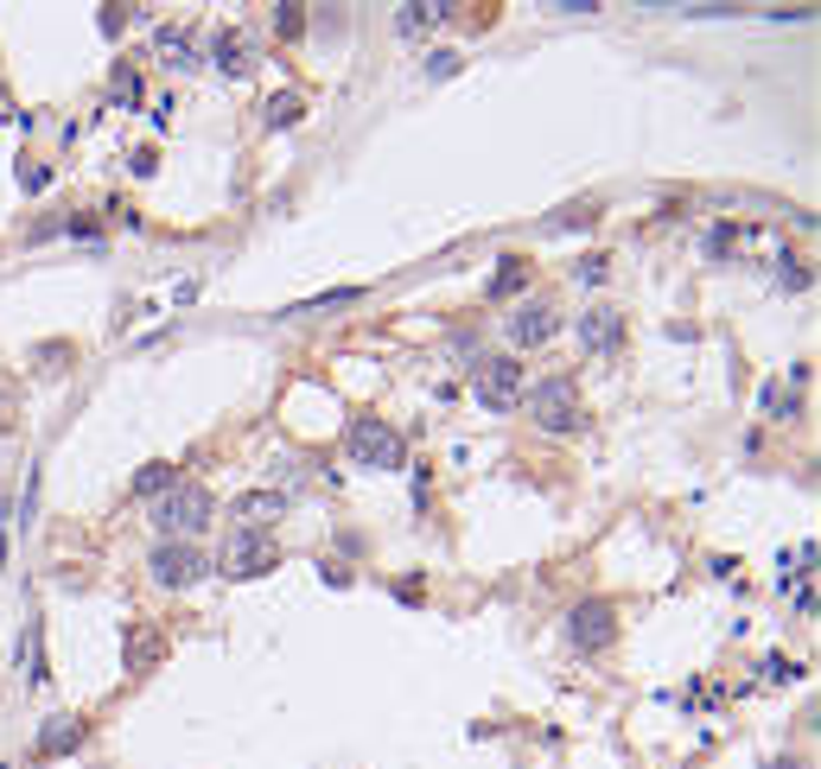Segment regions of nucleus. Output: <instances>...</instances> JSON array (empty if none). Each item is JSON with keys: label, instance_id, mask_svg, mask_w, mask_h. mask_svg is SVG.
Returning <instances> with one entry per match:
<instances>
[{"label": "nucleus", "instance_id": "obj_13", "mask_svg": "<svg viewBox=\"0 0 821 769\" xmlns=\"http://www.w3.org/2000/svg\"><path fill=\"white\" fill-rule=\"evenodd\" d=\"M447 13H452L447 0H408V7L395 13V33H402V38H414V33H427V26H440Z\"/></svg>", "mask_w": 821, "mask_h": 769}, {"label": "nucleus", "instance_id": "obj_14", "mask_svg": "<svg viewBox=\"0 0 821 769\" xmlns=\"http://www.w3.org/2000/svg\"><path fill=\"white\" fill-rule=\"evenodd\" d=\"M153 51H159L166 71H191V64H198V58H191V38L179 33V26H159V33H153Z\"/></svg>", "mask_w": 821, "mask_h": 769}, {"label": "nucleus", "instance_id": "obj_12", "mask_svg": "<svg viewBox=\"0 0 821 769\" xmlns=\"http://www.w3.org/2000/svg\"><path fill=\"white\" fill-rule=\"evenodd\" d=\"M624 337V319L611 312V305H593V312H580V344L586 350H611Z\"/></svg>", "mask_w": 821, "mask_h": 769}, {"label": "nucleus", "instance_id": "obj_1", "mask_svg": "<svg viewBox=\"0 0 821 769\" xmlns=\"http://www.w3.org/2000/svg\"><path fill=\"white\" fill-rule=\"evenodd\" d=\"M528 420H535L542 433H573V426L586 420V407H580V388H573L567 375H548V382H535V388H528Z\"/></svg>", "mask_w": 821, "mask_h": 769}, {"label": "nucleus", "instance_id": "obj_21", "mask_svg": "<svg viewBox=\"0 0 821 769\" xmlns=\"http://www.w3.org/2000/svg\"><path fill=\"white\" fill-rule=\"evenodd\" d=\"M20 668H26V681H45V674H38V629L20 636Z\"/></svg>", "mask_w": 821, "mask_h": 769}, {"label": "nucleus", "instance_id": "obj_19", "mask_svg": "<svg viewBox=\"0 0 821 769\" xmlns=\"http://www.w3.org/2000/svg\"><path fill=\"white\" fill-rule=\"evenodd\" d=\"M523 274H528V261H503V267H497V280H490V293H516V287H523Z\"/></svg>", "mask_w": 821, "mask_h": 769}, {"label": "nucleus", "instance_id": "obj_5", "mask_svg": "<svg viewBox=\"0 0 821 769\" xmlns=\"http://www.w3.org/2000/svg\"><path fill=\"white\" fill-rule=\"evenodd\" d=\"M217 566H224V579H262V573L281 566V548H274V534H249V528H236Z\"/></svg>", "mask_w": 821, "mask_h": 769}, {"label": "nucleus", "instance_id": "obj_4", "mask_svg": "<svg viewBox=\"0 0 821 769\" xmlns=\"http://www.w3.org/2000/svg\"><path fill=\"white\" fill-rule=\"evenodd\" d=\"M147 573H153V586L186 591V586H198V579L211 573V560L191 548V541H159V548L147 553Z\"/></svg>", "mask_w": 821, "mask_h": 769}, {"label": "nucleus", "instance_id": "obj_3", "mask_svg": "<svg viewBox=\"0 0 821 769\" xmlns=\"http://www.w3.org/2000/svg\"><path fill=\"white\" fill-rule=\"evenodd\" d=\"M204 521H211V490H198V483H172L153 503V528L159 534H198Z\"/></svg>", "mask_w": 821, "mask_h": 769}, {"label": "nucleus", "instance_id": "obj_8", "mask_svg": "<svg viewBox=\"0 0 821 769\" xmlns=\"http://www.w3.org/2000/svg\"><path fill=\"white\" fill-rule=\"evenodd\" d=\"M555 331H560L555 299H528V305H516V319H510V344H516V350H542V344H555Z\"/></svg>", "mask_w": 821, "mask_h": 769}, {"label": "nucleus", "instance_id": "obj_20", "mask_svg": "<svg viewBox=\"0 0 821 769\" xmlns=\"http://www.w3.org/2000/svg\"><path fill=\"white\" fill-rule=\"evenodd\" d=\"M299 26H306V7H294V0H281V7H274V33H281V38H294Z\"/></svg>", "mask_w": 821, "mask_h": 769}, {"label": "nucleus", "instance_id": "obj_11", "mask_svg": "<svg viewBox=\"0 0 821 769\" xmlns=\"http://www.w3.org/2000/svg\"><path fill=\"white\" fill-rule=\"evenodd\" d=\"M281 515H287V496H274V490L236 496V521H242L249 534H267V521H281Z\"/></svg>", "mask_w": 821, "mask_h": 769}, {"label": "nucleus", "instance_id": "obj_16", "mask_svg": "<svg viewBox=\"0 0 821 769\" xmlns=\"http://www.w3.org/2000/svg\"><path fill=\"white\" fill-rule=\"evenodd\" d=\"M267 128H294L299 115H306V96H299V89H281V96H267Z\"/></svg>", "mask_w": 821, "mask_h": 769}, {"label": "nucleus", "instance_id": "obj_23", "mask_svg": "<svg viewBox=\"0 0 821 769\" xmlns=\"http://www.w3.org/2000/svg\"><path fill=\"white\" fill-rule=\"evenodd\" d=\"M427 76H459V51H433V58H427Z\"/></svg>", "mask_w": 821, "mask_h": 769}, {"label": "nucleus", "instance_id": "obj_24", "mask_svg": "<svg viewBox=\"0 0 821 769\" xmlns=\"http://www.w3.org/2000/svg\"><path fill=\"white\" fill-rule=\"evenodd\" d=\"M121 26H128V7H103V33H121Z\"/></svg>", "mask_w": 821, "mask_h": 769}, {"label": "nucleus", "instance_id": "obj_2", "mask_svg": "<svg viewBox=\"0 0 821 769\" xmlns=\"http://www.w3.org/2000/svg\"><path fill=\"white\" fill-rule=\"evenodd\" d=\"M344 452H350V465H364V471H402V433H395L389 420H350Z\"/></svg>", "mask_w": 821, "mask_h": 769}, {"label": "nucleus", "instance_id": "obj_15", "mask_svg": "<svg viewBox=\"0 0 821 769\" xmlns=\"http://www.w3.org/2000/svg\"><path fill=\"white\" fill-rule=\"evenodd\" d=\"M109 103H115V109H141V71H134V64H115Z\"/></svg>", "mask_w": 821, "mask_h": 769}, {"label": "nucleus", "instance_id": "obj_17", "mask_svg": "<svg viewBox=\"0 0 821 769\" xmlns=\"http://www.w3.org/2000/svg\"><path fill=\"white\" fill-rule=\"evenodd\" d=\"M134 490H141V496H153V503H159V496L172 490V465H147V471H134Z\"/></svg>", "mask_w": 821, "mask_h": 769}, {"label": "nucleus", "instance_id": "obj_27", "mask_svg": "<svg viewBox=\"0 0 821 769\" xmlns=\"http://www.w3.org/2000/svg\"><path fill=\"white\" fill-rule=\"evenodd\" d=\"M0 515H7V496H0Z\"/></svg>", "mask_w": 821, "mask_h": 769}, {"label": "nucleus", "instance_id": "obj_25", "mask_svg": "<svg viewBox=\"0 0 821 769\" xmlns=\"http://www.w3.org/2000/svg\"><path fill=\"white\" fill-rule=\"evenodd\" d=\"M764 769H809V764H796V757H777V764H764Z\"/></svg>", "mask_w": 821, "mask_h": 769}, {"label": "nucleus", "instance_id": "obj_6", "mask_svg": "<svg viewBox=\"0 0 821 769\" xmlns=\"http://www.w3.org/2000/svg\"><path fill=\"white\" fill-rule=\"evenodd\" d=\"M611 636H618V611H611L605 598L573 604V617H567V642H573V649H586V656H593V649H605Z\"/></svg>", "mask_w": 821, "mask_h": 769}, {"label": "nucleus", "instance_id": "obj_26", "mask_svg": "<svg viewBox=\"0 0 821 769\" xmlns=\"http://www.w3.org/2000/svg\"><path fill=\"white\" fill-rule=\"evenodd\" d=\"M0 566H7V534H0Z\"/></svg>", "mask_w": 821, "mask_h": 769}, {"label": "nucleus", "instance_id": "obj_7", "mask_svg": "<svg viewBox=\"0 0 821 769\" xmlns=\"http://www.w3.org/2000/svg\"><path fill=\"white\" fill-rule=\"evenodd\" d=\"M478 401H485L490 413H503V407L523 401V363H516V357H490V363H478Z\"/></svg>", "mask_w": 821, "mask_h": 769}, {"label": "nucleus", "instance_id": "obj_9", "mask_svg": "<svg viewBox=\"0 0 821 769\" xmlns=\"http://www.w3.org/2000/svg\"><path fill=\"white\" fill-rule=\"evenodd\" d=\"M83 737H90V725H83L76 712H58V719L38 725V757H71Z\"/></svg>", "mask_w": 821, "mask_h": 769}, {"label": "nucleus", "instance_id": "obj_18", "mask_svg": "<svg viewBox=\"0 0 821 769\" xmlns=\"http://www.w3.org/2000/svg\"><path fill=\"white\" fill-rule=\"evenodd\" d=\"M332 305H357V287H337V293H319V299H306V305H294L287 319H306V312H332Z\"/></svg>", "mask_w": 821, "mask_h": 769}, {"label": "nucleus", "instance_id": "obj_10", "mask_svg": "<svg viewBox=\"0 0 821 769\" xmlns=\"http://www.w3.org/2000/svg\"><path fill=\"white\" fill-rule=\"evenodd\" d=\"M211 58H217V71H224V76L255 71V45L242 38V26H217V38H211Z\"/></svg>", "mask_w": 821, "mask_h": 769}, {"label": "nucleus", "instance_id": "obj_22", "mask_svg": "<svg viewBox=\"0 0 821 769\" xmlns=\"http://www.w3.org/2000/svg\"><path fill=\"white\" fill-rule=\"evenodd\" d=\"M605 274H611V261H605V255H586V261H580V280H586V287H598Z\"/></svg>", "mask_w": 821, "mask_h": 769}]
</instances>
